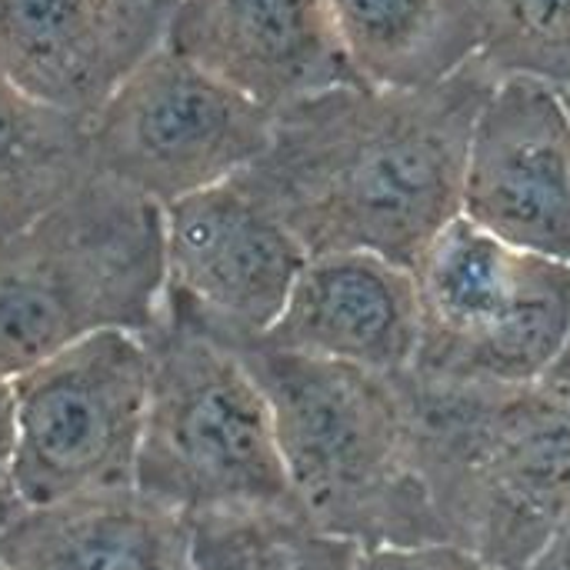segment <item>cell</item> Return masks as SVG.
<instances>
[{"mask_svg":"<svg viewBox=\"0 0 570 570\" xmlns=\"http://www.w3.org/2000/svg\"><path fill=\"white\" fill-rule=\"evenodd\" d=\"M498 80L474 57L421 90L311 94L274 114L264 154L234 180L307 257L374 254L414 274L461 217L471 134Z\"/></svg>","mask_w":570,"mask_h":570,"instance_id":"cell-1","label":"cell"},{"mask_svg":"<svg viewBox=\"0 0 570 570\" xmlns=\"http://www.w3.org/2000/svg\"><path fill=\"white\" fill-rule=\"evenodd\" d=\"M417 471L448 544L528 570L570 521V344L518 387L404 371Z\"/></svg>","mask_w":570,"mask_h":570,"instance_id":"cell-2","label":"cell"},{"mask_svg":"<svg viewBox=\"0 0 570 570\" xmlns=\"http://www.w3.org/2000/svg\"><path fill=\"white\" fill-rule=\"evenodd\" d=\"M224 344L264 391L291 491L321 531L361 551L444 541L417 471L404 374L281 351L261 337Z\"/></svg>","mask_w":570,"mask_h":570,"instance_id":"cell-3","label":"cell"},{"mask_svg":"<svg viewBox=\"0 0 570 570\" xmlns=\"http://www.w3.org/2000/svg\"><path fill=\"white\" fill-rule=\"evenodd\" d=\"M164 297V207L90 174L0 237V374L17 377L100 331L147 334Z\"/></svg>","mask_w":570,"mask_h":570,"instance_id":"cell-4","label":"cell"},{"mask_svg":"<svg viewBox=\"0 0 570 570\" xmlns=\"http://www.w3.org/2000/svg\"><path fill=\"white\" fill-rule=\"evenodd\" d=\"M150 394L134 488L187 518L230 508H297L274 417L247 364L170 291L144 334Z\"/></svg>","mask_w":570,"mask_h":570,"instance_id":"cell-5","label":"cell"},{"mask_svg":"<svg viewBox=\"0 0 570 570\" xmlns=\"http://www.w3.org/2000/svg\"><path fill=\"white\" fill-rule=\"evenodd\" d=\"M414 374L451 384L541 381L570 344V264L518 250L458 217L414 267Z\"/></svg>","mask_w":570,"mask_h":570,"instance_id":"cell-6","label":"cell"},{"mask_svg":"<svg viewBox=\"0 0 570 570\" xmlns=\"http://www.w3.org/2000/svg\"><path fill=\"white\" fill-rule=\"evenodd\" d=\"M150 394V347L100 331L13 377L10 488L30 508L134 488Z\"/></svg>","mask_w":570,"mask_h":570,"instance_id":"cell-7","label":"cell"},{"mask_svg":"<svg viewBox=\"0 0 570 570\" xmlns=\"http://www.w3.org/2000/svg\"><path fill=\"white\" fill-rule=\"evenodd\" d=\"M271 127L274 110L160 40L87 120L90 164L167 207L247 170Z\"/></svg>","mask_w":570,"mask_h":570,"instance_id":"cell-8","label":"cell"},{"mask_svg":"<svg viewBox=\"0 0 570 570\" xmlns=\"http://www.w3.org/2000/svg\"><path fill=\"white\" fill-rule=\"evenodd\" d=\"M167 291L220 341L264 337L307 250L237 180L164 207Z\"/></svg>","mask_w":570,"mask_h":570,"instance_id":"cell-9","label":"cell"},{"mask_svg":"<svg viewBox=\"0 0 570 570\" xmlns=\"http://www.w3.org/2000/svg\"><path fill=\"white\" fill-rule=\"evenodd\" d=\"M461 217L491 237L570 264V114L561 90L501 77L468 150Z\"/></svg>","mask_w":570,"mask_h":570,"instance_id":"cell-10","label":"cell"},{"mask_svg":"<svg viewBox=\"0 0 570 570\" xmlns=\"http://www.w3.org/2000/svg\"><path fill=\"white\" fill-rule=\"evenodd\" d=\"M164 43L274 114L361 83L324 0H177Z\"/></svg>","mask_w":570,"mask_h":570,"instance_id":"cell-11","label":"cell"},{"mask_svg":"<svg viewBox=\"0 0 570 570\" xmlns=\"http://www.w3.org/2000/svg\"><path fill=\"white\" fill-rule=\"evenodd\" d=\"M164 30L154 0H0V73L90 120Z\"/></svg>","mask_w":570,"mask_h":570,"instance_id":"cell-12","label":"cell"},{"mask_svg":"<svg viewBox=\"0 0 570 570\" xmlns=\"http://www.w3.org/2000/svg\"><path fill=\"white\" fill-rule=\"evenodd\" d=\"M261 341L307 357L404 374L414 367L421 341L414 274L374 254L307 257L281 317Z\"/></svg>","mask_w":570,"mask_h":570,"instance_id":"cell-13","label":"cell"},{"mask_svg":"<svg viewBox=\"0 0 570 570\" xmlns=\"http://www.w3.org/2000/svg\"><path fill=\"white\" fill-rule=\"evenodd\" d=\"M190 518L137 488L23 508L0 538L7 570H187Z\"/></svg>","mask_w":570,"mask_h":570,"instance_id":"cell-14","label":"cell"},{"mask_svg":"<svg viewBox=\"0 0 570 570\" xmlns=\"http://www.w3.org/2000/svg\"><path fill=\"white\" fill-rule=\"evenodd\" d=\"M334 37L364 87L421 90L481 50L478 0H324Z\"/></svg>","mask_w":570,"mask_h":570,"instance_id":"cell-15","label":"cell"},{"mask_svg":"<svg viewBox=\"0 0 570 570\" xmlns=\"http://www.w3.org/2000/svg\"><path fill=\"white\" fill-rule=\"evenodd\" d=\"M94 174L87 120L0 73V237L20 230Z\"/></svg>","mask_w":570,"mask_h":570,"instance_id":"cell-16","label":"cell"},{"mask_svg":"<svg viewBox=\"0 0 570 570\" xmlns=\"http://www.w3.org/2000/svg\"><path fill=\"white\" fill-rule=\"evenodd\" d=\"M361 544L297 508H230L190 518L187 570H357Z\"/></svg>","mask_w":570,"mask_h":570,"instance_id":"cell-17","label":"cell"},{"mask_svg":"<svg viewBox=\"0 0 570 570\" xmlns=\"http://www.w3.org/2000/svg\"><path fill=\"white\" fill-rule=\"evenodd\" d=\"M478 57L498 77L570 87V0H478Z\"/></svg>","mask_w":570,"mask_h":570,"instance_id":"cell-18","label":"cell"},{"mask_svg":"<svg viewBox=\"0 0 570 570\" xmlns=\"http://www.w3.org/2000/svg\"><path fill=\"white\" fill-rule=\"evenodd\" d=\"M357 570H494L484 558L461 544L434 541V544H411V548H371L361 551Z\"/></svg>","mask_w":570,"mask_h":570,"instance_id":"cell-19","label":"cell"},{"mask_svg":"<svg viewBox=\"0 0 570 570\" xmlns=\"http://www.w3.org/2000/svg\"><path fill=\"white\" fill-rule=\"evenodd\" d=\"M13 441H17V397H13V377L0 374V481H10Z\"/></svg>","mask_w":570,"mask_h":570,"instance_id":"cell-20","label":"cell"},{"mask_svg":"<svg viewBox=\"0 0 570 570\" xmlns=\"http://www.w3.org/2000/svg\"><path fill=\"white\" fill-rule=\"evenodd\" d=\"M528 570H570V521L561 528V534L548 544V551Z\"/></svg>","mask_w":570,"mask_h":570,"instance_id":"cell-21","label":"cell"},{"mask_svg":"<svg viewBox=\"0 0 570 570\" xmlns=\"http://www.w3.org/2000/svg\"><path fill=\"white\" fill-rule=\"evenodd\" d=\"M27 504L17 498V491L10 488V481H0V538H3V531L13 524V518L23 511Z\"/></svg>","mask_w":570,"mask_h":570,"instance_id":"cell-22","label":"cell"},{"mask_svg":"<svg viewBox=\"0 0 570 570\" xmlns=\"http://www.w3.org/2000/svg\"><path fill=\"white\" fill-rule=\"evenodd\" d=\"M154 3L160 7V13H164V17H170V10L177 7V0H154Z\"/></svg>","mask_w":570,"mask_h":570,"instance_id":"cell-23","label":"cell"},{"mask_svg":"<svg viewBox=\"0 0 570 570\" xmlns=\"http://www.w3.org/2000/svg\"><path fill=\"white\" fill-rule=\"evenodd\" d=\"M561 100H564V107H568V114H570V87L568 90H561Z\"/></svg>","mask_w":570,"mask_h":570,"instance_id":"cell-24","label":"cell"},{"mask_svg":"<svg viewBox=\"0 0 570 570\" xmlns=\"http://www.w3.org/2000/svg\"><path fill=\"white\" fill-rule=\"evenodd\" d=\"M0 570H7V568H0Z\"/></svg>","mask_w":570,"mask_h":570,"instance_id":"cell-25","label":"cell"}]
</instances>
